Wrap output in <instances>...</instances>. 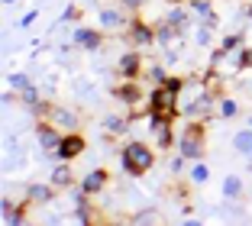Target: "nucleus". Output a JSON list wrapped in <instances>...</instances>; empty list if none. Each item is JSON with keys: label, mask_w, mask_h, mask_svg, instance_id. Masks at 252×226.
Segmentation results:
<instances>
[{"label": "nucleus", "mask_w": 252, "mask_h": 226, "mask_svg": "<svg viewBox=\"0 0 252 226\" xmlns=\"http://www.w3.org/2000/svg\"><path fill=\"white\" fill-rule=\"evenodd\" d=\"M149 161H152V155H149V149L139 146V142H136V146H129V149L123 152V165L129 168L133 175H139L142 168H149Z\"/></svg>", "instance_id": "nucleus-1"}, {"label": "nucleus", "mask_w": 252, "mask_h": 226, "mask_svg": "<svg viewBox=\"0 0 252 226\" xmlns=\"http://www.w3.org/2000/svg\"><path fill=\"white\" fill-rule=\"evenodd\" d=\"M233 146H236L239 155H252V132H249V129L236 132V136H233Z\"/></svg>", "instance_id": "nucleus-2"}, {"label": "nucleus", "mask_w": 252, "mask_h": 226, "mask_svg": "<svg viewBox=\"0 0 252 226\" xmlns=\"http://www.w3.org/2000/svg\"><path fill=\"white\" fill-rule=\"evenodd\" d=\"M81 149H84V142H81V139H78V136H68L65 142L59 146V155H65V159H71V155H78Z\"/></svg>", "instance_id": "nucleus-3"}, {"label": "nucleus", "mask_w": 252, "mask_h": 226, "mask_svg": "<svg viewBox=\"0 0 252 226\" xmlns=\"http://www.w3.org/2000/svg\"><path fill=\"white\" fill-rule=\"evenodd\" d=\"M100 23H104L107 30H113V26H120V13L117 10H104V13H100Z\"/></svg>", "instance_id": "nucleus-4"}, {"label": "nucleus", "mask_w": 252, "mask_h": 226, "mask_svg": "<svg viewBox=\"0 0 252 226\" xmlns=\"http://www.w3.org/2000/svg\"><path fill=\"white\" fill-rule=\"evenodd\" d=\"M104 184V171H94V175H88V181H84V191H97Z\"/></svg>", "instance_id": "nucleus-5"}, {"label": "nucleus", "mask_w": 252, "mask_h": 226, "mask_svg": "<svg viewBox=\"0 0 252 226\" xmlns=\"http://www.w3.org/2000/svg\"><path fill=\"white\" fill-rule=\"evenodd\" d=\"M239 188H243V181H239V178H226V181H223V191H226V197L239 194Z\"/></svg>", "instance_id": "nucleus-6"}, {"label": "nucleus", "mask_w": 252, "mask_h": 226, "mask_svg": "<svg viewBox=\"0 0 252 226\" xmlns=\"http://www.w3.org/2000/svg\"><path fill=\"white\" fill-rule=\"evenodd\" d=\"M78 42L88 45V49H94V45H97V36H94V32H88V30H81V32H78Z\"/></svg>", "instance_id": "nucleus-7"}, {"label": "nucleus", "mask_w": 252, "mask_h": 226, "mask_svg": "<svg viewBox=\"0 0 252 226\" xmlns=\"http://www.w3.org/2000/svg\"><path fill=\"white\" fill-rule=\"evenodd\" d=\"M181 152H185L188 155V159H197V142H191V139H185V142H181Z\"/></svg>", "instance_id": "nucleus-8"}, {"label": "nucleus", "mask_w": 252, "mask_h": 226, "mask_svg": "<svg viewBox=\"0 0 252 226\" xmlns=\"http://www.w3.org/2000/svg\"><path fill=\"white\" fill-rule=\"evenodd\" d=\"M52 181H55V184H68V181H71V175H68V168H59V171L52 175Z\"/></svg>", "instance_id": "nucleus-9"}, {"label": "nucleus", "mask_w": 252, "mask_h": 226, "mask_svg": "<svg viewBox=\"0 0 252 226\" xmlns=\"http://www.w3.org/2000/svg\"><path fill=\"white\" fill-rule=\"evenodd\" d=\"M107 129H110V132H120V129H126V126H123V120L110 117V120H107Z\"/></svg>", "instance_id": "nucleus-10"}, {"label": "nucleus", "mask_w": 252, "mask_h": 226, "mask_svg": "<svg viewBox=\"0 0 252 226\" xmlns=\"http://www.w3.org/2000/svg\"><path fill=\"white\" fill-rule=\"evenodd\" d=\"M191 178H194V181H207V168H204V165H197V168L191 171Z\"/></svg>", "instance_id": "nucleus-11"}, {"label": "nucleus", "mask_w": 252, "mask_h": 226, "mask_svg": "<svg viewBox=\"0 0 252 226\" xmlns=\"http://www.w3.org/2000/svg\"><path fill=\"white\" fill-rule=\"evenodd\" d=\"M42 146H45V149H52V146H55V136H52V132H49V129L42 132Z\"/></svg>", "instance_id": "nucleus-12"}, {"label": "nucleus", "mask_w": 252, "mask_h": 226, "mask_svg": "<svg viewBox=\"0 0 252 226\" xmlns=\"http://www.w3.org/2000/svg\"><path fill=\"white\" fill-rule=\"evenodd\" d=\"M32 197H36V200H49V191L45 188H32Z\"/></svg>", "instance_id": "nucleus-13"}, {"label": "nucleus", "mask_w": 252, "mask_h": 226, "mask_svg": "<svg viewBox=\"0 0 252 226\" xmlns=\"http://www.w3.org/2000/svg\"><path fill=\"white\" fill-rule=\"evenodd\" d=\"M223 113H226V117H233V113H236V103H233V100H223Z\"/></svg>", "instance_id": "nucleus-14"}, {"label": "nucleus", "mask_w": 252, "mask_h": 226, "mask_svg": "<svg viewBox=\"0 0 252 226\" xmlns=\"http://www.w3.org/2000/svg\"><path fill=\"white\" fill-rule=\"evenodd\" d=\"M10 84H13V88H26V78H23V74H13V78H10Z\"/></svg>", "instance_id": "nucleus-15"}, {"label": "nucleus", "mask_w": 252, "mask_h": 226, "mask_svg": "<svg viewBox=\"0 0 252 226\" xmlns=\"http://www.w3.org/2000/svg\"><path fill=\"white\" fill-rule=\"evenodd\" d=\"M133 68H136V59H133V55H129V59H123V71H133Z\"/></svg>", "instance_id": "nucleus-16"}, {"label": "nucleus", "mask_w": 252, "mask_h": 226, "mask_svg": "<svg viewBox=\"0 0 252 226\" xmlns=\"http://www.w3.org/2000/svg\"><path fill=\"white\" fill-rule=\"evenodd\" d=\"M3 3H16V0H3Z\"/></svg>", "instance_id": "nucleus-17"}, {"label": "nucleus", "mask_w": 252, "mask_h": 226, "mask_svg": "<svg viewBox=\"0 0 252 226\" xmlns=\"http://www.w3.org/2000/svg\"><path fill=\"white\" fill-rule=\"evenodd\" d=\"M249 126H252V120H249Z\"/></svg>", "instance_id": "nucleus-18"}]
</instances>
